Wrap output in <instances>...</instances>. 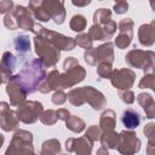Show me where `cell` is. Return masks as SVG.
Instances as JSON below:
<instances>
[{
  "mask_svg": "<svg viewBox=\"0 0 155 155\" xmlns=\"http://www.w3.org/2000/svg\"><path fill=\"white\" fill-rule=\"evenodd\" d=\"M46 75L47 74L42 61L40 58H35L25 62L19 73L15 74L12 78H15L29 94L39 88L41 82L45 80Z\"/></svg>",
  "mask_w": 155,
  "mask_h": 155,
  "instance_id": "obj_1",
  "label": "cell"
},
{
  "mask_svg": "<svg viewBox=\"0 0 155 155\" xmlns=\"http://www.w3.org/2000/svg\"><path fill=\"white\" fill-rule=\"evenodd\" d=\"M67 96H68L69 102L75 107H80L87 102L94 110H101L107 104V101L103 93H101L92 86L73 88Z\"/></svg>",
  "mask_w": 155,
  "mask_h": 155,
  "instance_id": "obj_2",
  "label": "cell"
},
{
  "mask_svg": "<svg viewBox=\"0 0 155 155\" xmlns=\"http://www.w3.org/2000/svg\"><path fill=\"white\" fill-rule=\"evenodd\" d=\"M34 46H35V52L39 56V58L42 61L45 68H53L57 64V62L59 61L61 51L53 44H51L40 35H35Z\"/></svg>",
  "mask_w": 155,
  "mask_h": 155,
  "instance_id": "obj_3",
  "label": "cell"
},
{
  "mask_svg": "<svg viewBox=\"0 0 155 155\" xmlns=\"http://www.w3.org/2000/svg\"><path fill=\"white\" fill-rule=\"evenodd\" d=\"M33 33H35V35H40V36L45 38L47 41L53 44L59 50L71 51L76 46L75 39H73L70 36H65V35L57 33V31H53V30H48L45 27H42L41 24H34Z\"/></svg>",
  "mask_w": 155,
  "mask_h": 155,
  "instance_id": "obj_4",
  "label": "cell"
},
{
  "mask_svg": "<svg viewBox=\"0 0 155 155\" xmlns=\"http://www.w3.org/2000/svg\"><path fill=\"white\" fill-rule=\"evenodd\" d=\"M154 58H155V54L153 51L132 50L126 54L125 61L130 67L140 68L145 74H148V73H153Z\"/></svg>",
  "mask_w": 155,
  "mask_h": 155,
  "instance_id": "obj_5",
  "label": "cell"
},
{
  "mask_svg": "<svg viewBox=\"0 0 155 155\" xmlns=\"http://www.w3.org/2000/svg\"><path fill=\"white\" fill-rule=\"evenodd\" d=\"M113 47L114 46L111 42H105L96 48L91 47L86 50V52L84 53V58L90 65H97V63H101V62H107L113 64V61H114Z\"/></svg>",
  "mask_w": 155,
  "mask_h": 155,
  "instance_id": "obj_6",
  "label": "cell"
},
{
  "mask_svg": "<svg viewBox=\"0 0 155 155\" xmlns=\"http://www.w3.org/2000/svg\"><path fill=\"white\" fill-rule=\"evenodd\" d=\"M22 154V153H34L33 149V134L28 131L19 130L17 131L11 140L10 147L6 150V154Z\"/></svg>",
  "mask_w": 155,
  "mask_h": 155,
  "instance_id": "obj_7",
  "label": "cell"
},
{
  "mask_svg": "<svg viewBox=\"0 0 155 155\" xmlns=\"http://www.w3.org/2000/svg\"><path fill=\"white\" fill-rule=\"evenodd\" d=\"M42 111H44V107L40 102L29 101V102H23L21 105H18L16 110V115L18 120L24 124H34L39 119Z\"/></svg>",
  "mask_w": 155,
  "mask_h": 155,
  "instance_id": "obj_8",
  "label": "cell"
},
{
  "mask_svg": "<svg viewBox=\"0 0 155 155\" xmlns=\"http://www.w3.org/2000/svg\"><path fill=\"white\" fill-rule=\"evenodd\" d=\"M137 134L132 131H122L119 133L117 150L122 154H134L140 149V140L136 137Z\"/></svg>",
  "mask_w": 155,
  "mask_h": 155,
  "instance_id": "obj_9",
  "label": "cell"
},
{
  "mask_svg": "<svg viewBox=\"0 0 155 155\" xmlns=\"http://www.w3.org/2000/svg\"><path fill=\"white\" fill-rule=\"evenodd\" d=\"M41 8L44 12L53 19L56 24H62L65 19V8H64V0H42Z\"/></svg>",
  "mask_w": 155,
  "mask_h": 155,
  "instance_id": "obj_10",
  "label": "cell"
},
{
  "mask_svg": "<svg viewBox=\"0 0 155 155\" xmlns=\"http://www.w3.org/2000/svg\"><path fill=\"white\" fill-rule=\"evenodd\" d=\"M136 79V74L132 69L124 68V69H117L113 70L110 81L111 85L117 88V90H128L133 86Z\"/></svg>",
  "mask_w": 155,
  "mask_h": 155,
  "instance_id": "obj_11",
  "label": "cell"
},
{
  "mask_svg": "<svg viewBox=\"0 0 155 155\" xmlns=\"http://www.w3.org/2000/svg\"><path fill=\"white\" fill-rule=\"evenodd\" d=\"M85 75H86V71L80 64H76V65L68 68V69H64L63 74L59 73V80H61L62 90L68 88V87H73L74 85L81 82L85 79Z\"/></svg>",
  "mask_w": 155,
  "mask_h": 155,
  "instance_id": "obj_12",
  "label": "cell"
},
{
  "mask_svg": "<svg viewBox=\"0 0 155 155\" xmlns=\"http://www.w3.org/2000/svg\"><path fill=\"white\" fill-rule=\"evenodd\" d=\"M133 21L131 18H125L119 23V35L115 39V45L117 48H126L130 46L133 38Z\"/></svg>",
  "mask_w": 155,
  "mask_h": 155,
  "instance_id": "obj_13",
  "label": "cell"
},
{
  "mask_svg": "<svg viewBox=\"0 0 155 155\" xmlns=\"http://www.w3.org/2000/svg\"><path fill=\"white\" fill-rule=\"evenodd\" d=\"M11 15L16 22L17 29L19 28V29L33 31L35 23H34V19H33L29 10H27L24 6L17 5V6H13V8L11 10Z\"/></svg>",
  "mask_w": 155,
  "mask_h": 155,
  "instance_id": "obj_14",
  "label": "cell"
},
{
  "mask_svg": "<svg viewBox=\"0 0 155 155\" xmlns=\"http://www.w3.org/2000/svg\"><path fill=\"white\" fill-rule=\"evenodd\" d=\"M18 117L16 113L10 109V104L6 102H0V127L6 131H13L18 127Z\"/></svg>",
  "mask_w": 155,
  "mask_h": 155,
  "instance_id": "obj_15",
  "label": "cell"
},
{
  "mask_svg": "<svg viewBox=\"0 0 155 155\" xmlns=\"http://www.w3.org/2000/svg\"><path fill=\"white\" fill-rule=\"evenodd\" d=\"M6 92L10 97V104L13 105V107H18L21 105L28 93L25 92V90L22 87V85L15 79V78H11L8 81H7V85H6Z\"/></svg>",
  "mask_w": 155,
  "mask_h": 155,
  "instance_id": "obj_16",
  "label": "cell"
},
{
  "mask_svg": "<svg viewBox=\"0 0 155 155\" xmlns=\"http://www.w3.org/2000/svg\"><path fill=\"white\" fill-rule=\"evenodd\" d=\"M18 63V58L15 57L11 52L6 51L4 52L0 64H1V71H2V76H4V82H7L16 71V67Z\"/></svg>",
  "mask_w": 155,
  "mask_h": 155,
  "instance_id": "obj_17",
  "label": "cell"
},
{
  "mask_svg": "<svg viewBox=\"0 0 155 155\" xmlns=\"http://www.w3.org/2000/svg\"><path fill=\"white\" fill-rule=\"evenodd\" d=\"M65 148L68 151H74L78 154H91L92 151V142L86 137L81 138H69L65 143Z\"/></svg>",
  "mask_w": 155,
  "mask_h": 155,
  "instance_id": "obj_18",
  "label": "cell"
},
{
  "mask_svg": "<svg viewBox=\"0 0 155 155\" xmlns=\"http://www.w3.org/2000/svg\"><path fill=\"white\" fill-rule=\"evenodd\" d=\"M41 93H48L51 91H57V90H62L61 87V80H59V71L53 69L48 73V75H46L45 80L41 82V85L38 88Z\"/></svg>",
  "mask_w": 155,
  "mask_h": 155,
  "instance_id": "obj_19",
  "label": "cell"
},
{
  "mask_svg": "<svg viewBox=\"0 0 155 155\" xmlns=\"http://www.w3.org/2000/svg\"><path fill=\"white\" fill-rule=\"evenodd\" d=\"M155 22L143 24L138 29V39L140 45L143 46H151L155 41Z\"/></svg>",
  "mask_w": 155,
  "mask_h": 155,
  "instance_id": "obj_20",
  "label": "cell"
},
{
  "mask_svg": "<svg viewBox=\"0 0 155 155\" xmlns=\"http://www.w3.org/2000/svg\"><path fill=\"white\" fill-rule=\"evenodd\" d=\"M121 122L127 130H134L140 124V115L133 109H126L121 114Z\"/></svg>",
  "mask_w": 155,
  "mask_h": 155,
  "instance_id": "obj_21",
  "label": "cell"
},
{
  "mask_svg": "<svg viewBox=\"0 0 155 155\" xmlns=\"http://www.w3.org/2000/svg\"><path fill=\"white\" fill-rule=\"evenodd\" d=\"M137 101L140 104V107L144 109L147 117L153 119L155 116V102H154L153 97L148 93H139L137 97Z\"/></svg>",
  "mask_w": 155,
  "mask_h": 155,
  "instance_id": "obj_22",
  "label": "cell"
},
{
  "mask_svg": "<svg viewBox=\"0 0 155 155\" xmlns=\"http://www.w3.org/2000/svg\"><path fill=\"white\" fill-rule=\"evenodd\" d=\"M116 124V116L114 110L107 109L103 111V114L101 115V120H99V126H101V131H111L114 130Z\"/></svg>",
  "mask_w": 155,
  "mask_h": 155,
  "instance_id": "obj_23",
  "label": "cell"
},
{
  "mask_svg": "<svg viewBox=\"0 0 155 155\" xmlns=\"http://www.w3.org/2000/svg\"><path fill=\"white\" fill-rule=\"evenodd\" d=\"M13 46L16 48V51H18L19 53H28L30 52V40L28 35L21 34L17 35L16 39L13 40Z\"/></svg>",
  "mask_w": 155,
  "mask_h": 155,
  "instance_id": "obj_24",
  "label": "cell"
},
{
  "mask_svg": "<svg viewBox=\"0 0 155 155\" xmlns=\"http://www.w3.org/2000/svg\"><path fill=\"white\" fill-rule=\"evenodd\" d=\"M99 140L102 142L103 147H109V148H116L117 145V140H119V134L116 132H114V130L111 131H104L103 134H101Z\"/></svg>",
  "mask_w": 155,
  "mask_h": 155,
  "instance_id": "obj_25",
  "label": "cell"
},
{
  "mask_svg": "<svg viewBox=\"0 0 155 155\" xmlns=\"http://www.w3.org/2000/svg\"><path fill=\"white\" fill-rule=\"evenodd\" d=\"M65 126L68 130L75 132V133H80L81 131L85 130V122L82 119L78 117V116H68L65 120Z\"/></svg>",
  "mask_w": 155,
  "mask_h": 155,
  "instance_id": "obj_26",
  "label": "cell"
},
{
  "mask_svg": "<svg viewBox=\"0 0 155 155\" xmlns=\"http://www.w3.org/2000/svg\"><path fill=\"white\" fill-rule=\"evenodd\" d=\"M86 24H87V21L86 18L82 16V15H75L71 17L70 19V29L75 33H81L85 28H86Z\"/></svg>",
  "mask_w": 155,
  "mask_h": 155,
  "instance_id": "obj_27",
  "label": "cell"
},
{
  "mask_svg": "<svg viewBox=\"0 0 155 155\" xmlns=\"http://www.w3.org/2000/svg\"><path fill=\"white\" fill-rule=\"evenodd\" d=\"M111 19V12L108 8H99L93 15V23L94 24H105Z\"/></svg>",
  "mask_w": 155,
  "mask_h": 155,
  "instance_id": "obj_28",
  "label": "cell"
},
{
  "mask_svg": "<svg viewBox=\"0 0 155 155\" xmlns=\"http://www.w3.org/2000/svg\"><path fill=\"white\" fill-rule=\"evenodd\" d=\"M59 150H61L59 142L57 139H48L44 142L41 154H56V153H59Z\"/></svg>",
  "mask_w": 155,
  "mask_h": 155,
  "instance_id": "obj_29",
  "label": "cell"
},
{
  "mask_svg": "<svg viewBox=\"0 0 155 155\" xmlns=\"http://www.w3.org/2000/svg\"><path fill=\"white\" fill-rule=\"evenodd\" d=\"M39 119H40V121H41L42 124L50 126V125H54V124L57 122L58 116H57L56 110L50 109V110H45V111H42V113L40 114Z\"/></svg>",
  "mask_w": 155,
  "mask_h": 155,
  "instance_id": "obj_30",
  "label": "cell"
},
{
  "mask_svg": "<svg viewBox=\"0 0 155 155\" xmlns=\"http://www.w3.org/2000/svg\"><path fill=\"white\" fill-rule=\"evenodd\" d=\"M111 73H113V68H111V64H110V63H107V62H101V63H98L97 74H98L102 79H110Z\"/></svg>",
  "mask_w": 155,
  "mask_h": 155,
  "instance_id": "obj_31",
  "label": "cell"
},
{
  "mask_svg": "<svg viewBox=\"0 0 155 155\" xmlns=\"http://www.w3.org/2000/svg\"><path fill=\"white\" fill-rule=\"evenodd\" d=\"M92 41H93V40L91 39V36H90L88 34H86V33H80V34L75 38L76 45H79L80 47L86 48V50H88V48L92 47Z\"/></svg>",
  "mask_w": 155,
  "mask_h": 155,
  "instance_id": "obj_32",
  "label": "cell"
},
{
  "mask_svg": "<svg viewBox=\"0 0 155 155\" xmlns=\"http://www.w3.org/2000/svg\"><path fill=\"white\" fill-rule=\"evenodd\" d=\"M154 85H155L154 75L153 73H148L144 75V78H142V80L138 84V87L139 88H154Z\"/></svg>",
  "mask_w": 155,
  "mask_h": 155,
  "instance_id": "obj_33",
  "label": "cell"
},
{
  "mask_svg": "<svg viewBox=\"0 0 155 155\" xmlns=\"http://www.w3.org/2000/svg\"><path fill=\"white\" fill-rule=\"evenodd\" d=\"M85 137L88 140H91L92 143L96 142V140H99V138H101V128L97 127V126H94V125L91 126L90 128H87V131L85 133Z\"/></svg>",
  "mask_w": 155,
  "mask_h": 155,
  "instance_id": "obj_34",
  "label": "cell"
},
{
  "mask_svg": "<svg viewBox=\"0 0 155 155\" xmlns=\"http://www.w3.org/2000/svg\"><path fill=\"white\" fill-rule=\"evenodd\" d=\"M119 97L122 102H125L126 104H132L136 99L134 93L128 88V90H119Z\"/></svg>",
  "mask_w": 155,
  "mask_h": 155,
  "instance_id": "obj_35",
  "label": "cell"
},
{
  "mask_svg": "<svg viewBox=\"0 0 155 155\" xmlns=\"http://www.w3.org/2000/svg\"><path fill=\"white\" fill-rule=\"evenodd\" d=\"M68 99V96L62 91V90H57L53 96H52V103L56 105H62L65 103V101Z\"/></svg>",
  "mask_w": 155,
  "mask_h": 155,
  "instance_id": "obj_36",
  "label": "cell"
},
{
  "mask_svg": "<svg viewBox=\"0 0 155 155\" xmlns=\"http://www.w3.org/2000/svg\"><path fill=\"white\" fill-rule=\"evenodd\" d=\"M144 134L148 137L149 139V147H153V143H154V136H155V125L153 122L145 125L144 130H143Z\"/></svg>",
  "mask_w": 155,
  "mask_h": 155,
  "instance_id": "obj_37",
  "label": "cell"
},
{
  "mask_svg": "<svg viewBox=\"0 0 155 155\" xmlns=\"http://www.w3.org/2000/svg\"><path fill=\"white\" fill-rule=\"evenodd\" d=\"M4 25L7 28V29H11V30H16L17 29V25H16V22L11 15V11L8 13H6L5 18H4Z\"/></svg>",
  "mask_w": 155,
  "mask_h": 155,
  "instance_id": "obj_38",
  "label": "cell"
},
{
  "mask_svg": "<svg viewBox=\"0 0 155 155\" xmlns=\"http://www.w3.org/2000/svg\"><path fill=\"white\" fill-rule=\"evenodd\" d=\"M13 7L11 0H0V13H8Z\"/></svg>",
  "mask_w": 155,
  "mask_h": 155,
  "instance_id": "obj_39",
  "label": "cell"
},
{
  "mask_svg": "<svg viewBox=\"0 0 155 155\" xmlns=\"http://www.w3.org/2000/svg\"><path fill=\"white\" fill-rule=\"evenodd\" d=\"M127 10H128V4H127V1L116 2V4L114 5V11H115L116 13H119V15L125 13Z\"/></svg>",
  "mask_w": 155,
  "mask_h": 155,
  "instance_id": "obj_40",
  "label": "cell"
},
{
  "mask_svg": "<svg viewBox=\"0 0 155 155\" xmlns=\"http://www.w3.org/2000/svg\"><path fill=\"white\" fill-rule=\"evenodd\" d=\"M76 64H79V62H78L76 58H74V57H68V58L64 61V63H63V68H64V69H68V68H71V67H74V65H76Z\"/></svg>",
  "mask_w": 155,
  "mask_h": 155,
  "instance_id": "obj_41",
  "label": "cell"
},
{
  "mask_svg": "<svg viewBox=\"0 0 155 155\" xmlns=\"http://www.w3.org/2000/svg\"><path fill=\"white\" fill-rule=\"evenodd\" d=\"M56 113H57L58 119H61V120H65V119L69 116V111H68V109H63V108H61V109L56 110Z\"/></svg>",
  "mask_w": 155,
  "mask_h": 155,
  "instance_id": "obj_42",
  "label": "cell"
},
{
  "mask_svg": "<svg viewBox=\"0 0 155 155\" xmlns=\"http://www.w3.org/2000/svg\"><path fill=\"white\" fill-rule=\"evenodd\" d=\"M71 2H73L74 6H78V7H85V6H87V5L91 2V0H71Z\"/></svg>",
  "mask_w": 155,
  "mask_h": 155,
  "instance_id": "obj_43",
  "label": "cell"
},
{
  "mask_svg": "<svg viewBox=\"0 0 155 155\" xmlns=\"http://www.w3.org/2000/svg\"><path fill=\"white\" fill-rule=\"evenodd\" d=\"M4 82V76H2V71H1V64H0V85Z\"/></svg>",
  "mask_w": 155,
  "mask_h": 155,
  "instance_id": "obj_44",
  "label": "cell"
},
{
  "mask_svg": "<svg viewBox=\"0 0 155 155\" xmlns=\"http://www.w3.org/2000/svg\"><path fill=\"white\" fill-rule=\"evenodd\" d=\"M4 140H5V139H4V136L0 134V148H1V145L4 144Z\"/></svg>",
  "mask_w": 155,
  "mask_h": 155,
  "instance_id": "obj_45",
  "label": "cell"
},
{
  "mask_svg": "<svg viewBox=\"0 0 155 155\" xmlns=\"http://www.w3.org/2000/svg\"><path fill=\"white\" fill-rule=\"evenodd\" d=\"M150 1V6H151V8H154V0H149Z\"/></svg>",
  "mask_w": 155,
  "mask_h": 155,
  "instance_id": "obj_46",
  "label": "cell"
},
{
  "mask_svg": "<svg viewBox=\"0 0 155 155\" xmlns=\"http://www.w3.org/2000/svg\"><path fill=\"white\" fill-rule=\"evenodd\" d=\"M116 2H121V1H126V0H115Z\"/></svg>",
  "mask_w": 155,
  "mask_h": 155,
  "instance_id": "obj_47",
  "label": "cell"
},
{
  "mask_svg": "<svg viewBox=\"0 0 155 155\" xmlns=\"http://www.w3.org/2000/svg\"><path fill=\"white\" fill-rule=\"evenodd\" d=\"M99 1H103V0H99Z\"/></svg>",
  "mask_w": 155,
  "mask_h": 155,
  "instance_id": "obj_48",
  "label": "cell"
}]
</instances>
